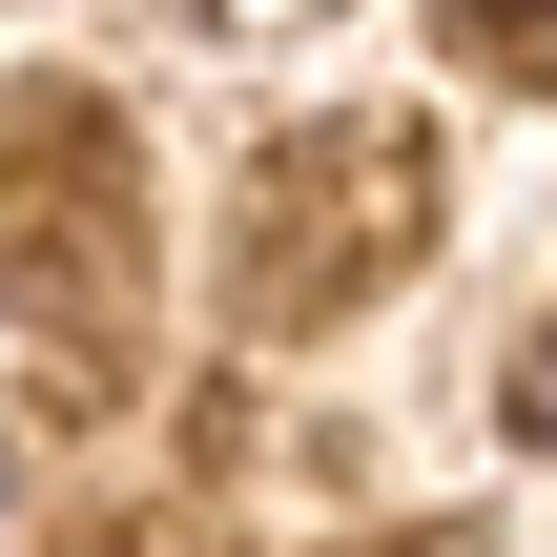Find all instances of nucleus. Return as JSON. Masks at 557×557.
Here are the masks:
<instances>
[{
  "instance_id": "obj_2",
  "label": "nucleus",
  "mask_w": 557,
  "mask_h": 557,
  "mask_svg": "<svg viewBox=\"0 0 557 557\" xmlns=\"http://www.w3.org/2000/svg\"><path fill=\"white\" fill-rule=\"evenodd\" d=\"M475 21H557V0H475Z\"/></svg>"
},
{
  "instance_id": "obj_1",
  "label": "nucleus",
  "mask_w": 557,
  "mask_h": 557,
  "mask_svg": "<svg viewBox=\"0 0 557 557\" xmlns=\"http://www.w3.org/2000/svg\"><path fill=\"white\" fill-rule=\"evenodd\" d=\"M517 434H557V351H537V372H517Z\"/></svg>"
}]
</instances>
